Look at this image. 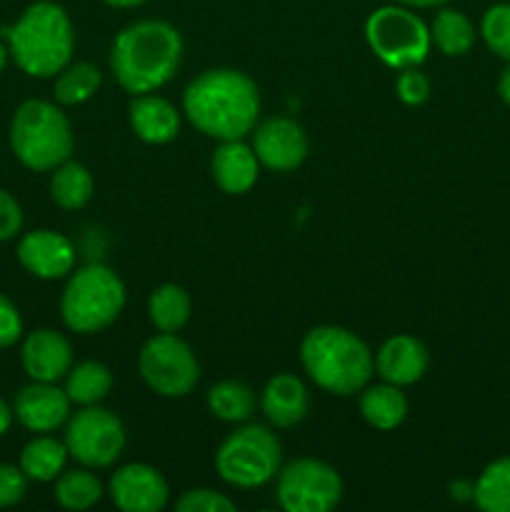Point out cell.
Here are the masks:
<instances>
[{
    "label": "cell",
    "mask_w": 510,
    "mask_h": 512,
    "mask_svg": "<svg viewBox=\"0 0 510 512\" xmlns=\"http://www.w3.org/2000/svg\"><path fill=\"white\" fill-rule=\"evenodd\" d=\"M210 173L223 193L245 195L258 183L260 160L253 145H245L243 140H220L210 158Z\"/></svg>",
    "instance_id": "obj_20"
},
{
    "label": "cell",
    "mask_w": 510,
    "mask_h": 512,
    "mask_svg": "<svg viewBox=\"0 0 510 512\" xmlns=\"http://www.w3.org/2000/svg\"><path fill=\"white\" fill-rule=\"evenodd\" d=\"M365 40L375 58L393 70L420 68L433 48L430 25H425L413 8L398 3L383 5L368 15Z\"/></svg>",
    "instance_id": "obj_8"
},
{
    "label": "cell",
    "mask_w": 510,
    "mask_h": 512,
    "mask_svg": "<svg viewBox=\"0 0 510 512\" xmlns=\"http://www.w3.org/2000/svg\"><path fill=\"white\" fill-rule=\"evenodd\" d=\"M105 493L123 512H160L170 500L168 480L148 463H130L115 470Z\"/></svg>",
    "instance_id": "obj_12"
},
{
    "label": "cell",
    "mask_w": 510,
    "mask_h": 512,
    "mask_svg": "<svg viewBox=\"0 0 510 512\" xmlns=\"http://www.w3.org/2000/svg\"><path fill=\"white\" fill-rule=\"evenodd\" d=\"M208 410L223 423L240 425L255 413V393L240 380H220L208 390Z\"/></svg>",
    "instance_id": "obj_28"
},
{
    "label": "cell",
    "mask_w": 510,
    "mask_h": 512,
    "mask_svg": "<svg viewBox=\"0 0 510 512\" xmlns=\"http://www.w3.org/2000/svg\"><path fill=\"white\" fill-rule=\"evenodd\" d=\"M13 418H15L13 408H10V405L5 403L3 398H0V438H3V435L10 430V425H13Z\"/></svg>",
    "instance_id": "obj_37"
},
{
    "label": "cell",
    "mask_w": 510,
    "mask_h": 512,
    "mask_svg": "<svg viewBox=\"0 0 510 512\" xmlns=\"http://www.w3.org/2000/svg\"><path fill=\"white\" fill-rule=\"evenodd\" d=\"M300 363L308 378L325 393H360L375 373V355L368 343L340 325H315L300 343Z\"/></svg>",
    "instance_id": "obj_4"
},
{
    "label": "cell",
    "mask_w": 510,
    "mask_h": 512,
    "mask_svg": "<svg viewBox=\"0 0 510 512\" xmlns=\"http://www.w3.org/2000/svg\"><path fill=\"white\" fill-rule=\"evenodd\" d=\"M393 3L405 5V8H443L448 0H393Z\"/></svg>",
    "instance_id": "obj_39"
},
{
    "label": "cell",
    "mask_w": 510,
    "mask_h": 512,
    "mask_svg": "<svg viewBox=\"0 0 510 512\" xmlns=\"http://www.w3.org/2000/svg\"><path fill=\"white\" fill-rule=\"evenodd\" d=\"M3 35L10 58L30 78H55L73 60V20L53 0H35Z\"/></svg>",
    "instance_id": "obj_3"
},
{
    "label": "cell",
    "mask_w": 510,
    "mask_h": 512,
    "mask_svg": "<svg viewBox=\"0 0 510 512\" xmlns=\"http://www.w3.org/2000/svg\"><path fill=\"white\" fill-rule=\"evenodd\" d=\"M183 115L208 138L243 140L258 125L260 90L240 70H203L185 88Z\"/></svg>",
    "instance_id": "obj_1"
},
{
    "label": "cell",
    "mask_w": 510,
    "mask_h": 512,
    "mask_svg": "<svg viewBox=\"0 0 510 512\" xmlns=\"http://www.w3.org/2000/svg\"><path fill=\"white\" fill-rule=\"evenodd\" d=\"M20 363H23L25 375L30 380H38V383H58L73 368V345L58 330H33L23 340Z\"/></svg>",
    "instance_id": "obj_16"
},
{
    "label": "cell",
    "mask_w": 510,
    "mask_h": 512,
    "mask_svg": "<svg viewBox=\"0 0 510 512\" xmlns=\"http://www.w3.org/2000/svg\"><path fill=\"white\" fill-rule=\"evenodd\" d=\"M473 503L485 512H510V455L485 465L473 483Z\"/></svg>",
    "instance_id": "obj_30"
},
{
    "label": "cell",
    "mask_w": 510,
    "mask_h": 512,
    "mask_svg": "<svg viewBox=\"0 0 510 512\" xmlns=\"http://www.w3.org/2000/svg\"><path fill=\"white\" fill-rule=\"evenodd\" d=\"M28 493V475L20 465L0 463V508H13Z\"/></svg>",
    "instance_id": "obj_34"
},
{
    "label": "cell",
    "mask_w": 510,
    "mask_h": 512,
    "mask_svg": "<svg viewBox=\"0 0 510 512\" xmlns=\"http://www.w3.org/2000/svg\"><path fill=\"white\" fill-rule=\"evenodd\" d=\"M275 498L285 512H330L343 498V480L325 460L298 458L280 468Z\"/></svg>",
    "instance_id": "obj_11"
},
{
    "label": "cell",
    "mask_w": 510,
    "mask_h": 512,
    "mask_svg": "<svg viewBox=\"0 0 510 512\" xmlns=\"http://www.w3.org/2000/svg\"><path fill=\"white\" fill-rule=\"evenodd\" d=\"M10 148L28 170L53 173L75 148L73 125L63 105L38 98L18 105L10 120Z\"/></svg>",
    "instance_id": "obj_5"
},
{
    "label": "cell",
    "mask_w": 510,
    "mask_h": 512,
    "mask_svg": "<svg viewBox=\"0 0 510 512\" xmlns=\"http://www.w3.org/2000/svg\"><path fill=\"white\" fill-rule=\"evenodd\" d=\"M23 228V208L18 200L0 188V243H8Z\"/></svg>",
    "instance_id": "obj_36"
},
{
    "label": "cell",
    "mask_w": 510,
    "mask_h": 512,
    "mask_svg": "<svg viewBox=\"0 0 510 512\" xmlns=\"http://www.w3.org/2000/svg\"><path fill=\"white\" fill-rule=\"evenodd\" d=\"M125 308V285L113 268L90 263L68 275L60 295V318L70 333L93 335L110 328Z\"/></svg>",
    "instance_id": "obj_6"
},
{
    "label": "cell",
    "mask_w": 510,
    "mask_h": 512,
    "mask_svg": "<svg viewBox=\"0 0 510 512\" xmlns=\"http://www.w3.org/2000/svg\"><path fill=\"white\" fill-rule=\"evenodd\" d=\"M103 3L110 5V8L128 10V8H140V5H145L148 0H103Z\"/></svg>",
    "instance_id": "obj_41"
},
{
    "label": "cell",
    "mask_w": 510,
    "mask_h": 512,
    "mask_svg": "<svg viewBox=\"0 0 510 512\" xmlns=\"http://www.w3.org/2000/svg\"><path fill=\"white\" fill-rule=\"evenodd\" d=\"M183 63V35L168 20H138L115 35L110 70L130 95L155 93Z\"/></svg>",
    "instance_id": "obj_2"
},
{
    "label": "cell",
    "mask_w": 510,
    "mask_h": 512,
    "mask_svg": "<svg viewBox=\"0 0 510 512\" xmlns=\"http://www.w3.org/2000/svg\"><path fill=\"white\" fill-rule=\"evenodd\" d=\"M260 410L273 428H295L310 410V393L293 373H278L260 393Z\"/></svg>",
    "instance_id": "obj_19"
},
{
    "label": "cell",
    "mask_w": 510,
    "mask_h": 512,
    "mask_svg": "<svg viewBox=\"0 0 510 512\" xmlns=\"http://www.w3.org/2000/svg\"><path fill=\"white\" fill-rule=\"evenodd\" d=\"M128 123L135 138L148 145H168L178 138L183 115L170 100L155 93L133 95L128 105Z\"/></svg>",
    "instance_id": "obj_18"
},
{
    "label": "cell",
    "mask_w": 510,
    "mask_h": 512,
    "mask_svg": "<svg viewBox=\"0 0 510 512\" xmlns=\"http://www.w3.org/2000/svg\"><path fill=\"white\" fill-rule=\"evenodd\" d=\"M18 263L33 278L63 280L75 270V248L63 233L40 228L18 240Z\"/></svg>",
    "instance_id": "obj_14"
},
{
    "label": "cell",
    "mask_w": 510,
    "mask_h": 512,
    "mask_svg": "<svg viewBox=\"0 0 510 512\" xmlns=\"http://www.w3.org/2000/svg\"><path fill=\"white\" fill-rule=\"evenodd\" d=\"M138 370L143 383L160 398H185L200 380L193 348L178 333H158L140 348Z\"/></svg>",
    "instance_id": "obj_9"
},
{
    "label": "cell",
    "mask_w": 510,
    "mask_h": 512,
    "mask_svg": "<svg viewBox=\"0 0 510 512\" xmlns=\"http://www.w3.org/2000/svg\"><path fill=\"white\" fill-rule=\"evenodd\" d=\"M395 93H398L400 103L418 108L430 98V80L428 75L420 73V68H405L400 70L398 80H395Z\"/></svg>",
    "instance_id": "obj_33"
},
{
    "label": "cell",
    "mask_w": 510,
    "mask_h": 512,
    "mask_svg": "<svg viewBox=\"0 0 510 512\" xmlns=\"http://www.w3.org/2000/svg\"><path fill=\"white\" fill-rule=\"evenodd\" d=\"M70 405L73 403H70L68 393H65V388H58V383L33 380L18 390L13 413L18 423L30 433H55L60 425L68 423Z\"/></svg>",
    "instance_id": "obj_15"
},
{
    "label": "cell",
    "mask_w": 510,
    "mask_h": 512,
    "mask_svg": "<svg viewBox=\"0 0 510 512\" xmlns=\"http://www.w3.org/2000/svg\"><path fill=\"white\" fill-rule=\"evenodd\" d=\"M23 338V318L10 298L0 293V350L13 348Z\"/></svg>",
    "instance_id": "obj_35"
},
{
    "label": "cell",
    "mask_w": 510,
    "mask_h": 512,
    "mask_svg": "<svg viewBox=\"0 0 510 512\" xmlns=\"http://www.w3.org/2000/svg\"><path fill=\"white\" fill-rule=\"evenodd\" d=\"M428 365V348L413 335H393L375 353V373L380 375V380L398 388H408L423 380Z\"/></svg>",
    "instance_id": "obj_17"
},
{
    "label": "cell",
    "mask_w": 510,
    "mask_h": 512,
    "mask_svg": "<svg viewBox=\"0 0 510 512\" xmlns=\"http://www.w3.org/2000/svg\"><path fill=\"white\" fill-rule=\"evenodd\" d=\"M55 503L65 510L83 512L95 508L103 500L105 488L98 480V475L90 468L63 470L55 478Z\"/></svg>",
    "instance_id": "obj_27"
},
{
    "label": "cell",
    "mask_w": 510,
    "mask_h": 512,
    "mask_svg": "<svg viewBox=\"0 0 510 512\" xmlns=\"http://www.w3.org/2000/svg\"><path fill=\"white\" fill-rule=\"evenodd\" d=\"M450 490H453V498L473 500V483H455Z\"/></svg>",
    "instance_id": "obj_40"
},
{
    "label": "cell",
    "mask_w": 510,
    "mask_h": 512,
    "mask_svg": "<svg viewBox=\"0 0 510 512\" xmlns=\"http://www.w3.org/2000/svg\"><path fill=\"white\" fill-rule=\"evenodd\" d=\"M103 75L93 63H73L70 60L58 75H55V103L63 108L83 105L100 90Z\"/></svg>",
    "instance_id": "obj_29"
},
{
    "label": "cell",
    "mask_w": 510,
    "mask_h": 512,
    "mask_svg": "<svg viewBox=\"0 0 510 512\" xmlns=\"http://www.w3.org/2000/svg\"><path fill=\"white\" fill-rule=\"evenodd\" d=\"M65 448L83 468H110L125 450V425L113 410L85 405L65 423Z\"/></svg>",
    "instance_id": "obj_10"
},
{
    "label": "cell",
    "mask_w": 510,
    "mask_h": 512,
    "mask_svg": "<svg viewBox=\"0 0 510 512\" xmlns=\"http://www.w3.org/2000/svg\"><path fill=\"white\" fill-rule=\"evenodd\" d=\"M250 135L260 165L275 173H290L308 158V135L293 118H268L255 125Z\"/></svg>",
    "instance_id": "obj_13"
},
{
    "label": "cell",
    "mask_w": 510,
    "mask_h": 512,
    "mask_svg": "<svg viewBox=\"0 0 510 512\" xmlns=\"http://www.w3.org/2000/svg\"><path fill=\"white\" fill-rule=\"evenodd\" d=\"M8 58H10V53H8V45H5L3 40H0V73H3V70H5V65H8Z\"/></svg>",
    "instance_id": "obj_42"
},
{
    "label": "cell",
    "mask_w": 510,
    "mask_h": 512,
    "mask_svg": "<svg viewBox=\"0 0 510 512\" xmlns=\"http://www.w3.org/2000/svg\"><path fill=\"white\" fill-rule=\"evenodd\" d=\"M95 180L90 170L78 160H65L50 175V198L63 210H80L90 203Z\"/></svg>",
    "instance_id": "obj_23"
},
{
    "label": "cell",
    "mask_w": 510,
    "mask_h": 512,
    "mask_svg": "<svg viewBox=\"0 0 510 512\" xmlns=\"http://www.w3.org/2000/svg\"><path fill=\"white\" fill-rule=\"evenodd\" d=\"M193 313V300L188 290L175 283L158 285L148 298V318L160 333H178L188 325Z\"/></svg>",
    "instance_id": "obj_25"
},
{
    "label": "cell",
    "mask_w": 510,
    "mask_h": 512,
    "mask_svg": "<svg viewBox=\"0 0 510 512\" xmlns=\"http://www.w3.org/2000/svg\"><path fill=\"white\" fill-rule=\"evenodd\" d=\"M178 512H235V503L223 493H215L210 488H193L185 490L175 500Z\"/></svg>",
    "instance_id": "obj_32"
},
{
    "label": "cell",
    "mask_w": 510,
    "mask_h": 512,
    "mask_svg": "<svg viewBox=\"0 0 510 512\" xmlns=\"http://www.w3.org/2000/svg\"><path fill=\"white\" fill-rule=\"evenodd\" d=\"M113 390V373L100 360H83L73 365L70 373L65 375V393L70 403L80 405H100Z\"/></svg>",
    "instance_id": "obj_24"
},
{
    "label": "cell",
    "mask_w": 510,
    "mask_h": 512,
    "mask_svg": "<svg viewBox=\"0 0 510 512\" xmlns=\"http://www.w3.org/2000/svg\"><path fill=\"white\" fill-rule=\"evenodd\" d=\"M480 35L490 53L510 63V3L490 5L480 20Z\"/></svg>",
    "instance_id": "obj_31"
},
{
    "label": "cell",
    "mask_w": 510,
    "mask_h": 512,
    "mask_svg": "<svg viewBox=\"0 0 510 512\" xmlns=\"http://www.w3.org/2000/svg\"><path fill=\"white\" fill-rule=\"evenodd\" d=\"M358 408L365 423L375 430H395L408 418V398L403 388L390 383L365 385L358 393Z\"/></svg>",
    "instance_id": "obj_21"
},
{
    "label": "cell",
    "mask_w": 510,
    "mask_h": 512,
    "mask_svg": "<svg viewBox=\"0 0 510 512\" xmlns=\"http://www.w3.org/2000/svg\"><path fill=\"white\" fill-rule=\"evenodd\" d=\"M498 95L505 105H510V63L505 65L498 78Z\"/></svg>",
    "instance_id": "obj_38"
},
{
    "label": "cell",
    "mask_w": 510,
    "mask_h": 512,
    "mask_svg": "<svg viewBox=\"0 0 510 512\" xmlns=\"http://www.w3.org/2000/svg\"><path fill=\"white\" fill-rule=\"evenodd\" d=\"M475 25L465 13L455 8H440L430 23V40L448 58H460L475 45Z\"/></svg>",
    "instance_id": "obj_26"
},
{
    "label": "cell",
    "mask_w": 510,
    "mask_h": 512,
    "mask_svg": "<svg viewBox=\"0 0 510 512\" xmlns=\"http://www.w3.org/2000/svg\"><path fill=\"white\" fill-rule=\"evenodd\" d=\"M283 448L268 425L245 423L215 450V470L230 488L255 490L278 478Z\"/></svg>",
    "instance_id": "obj_7"
},
{
    "label": "cell",
    "mask_w": 510,
    "mask_h": 512,
    "mask_svg": "<svg viewBox=\"0 0 510 512\" xmlns=\"http://www.w3.org/2000/svg\"><path fill=\"white\" fill-rule=\"evenodd\" d=\"M70 453L65 440L53 438L50 433H38L23 450H20V470L35 483H53L65 470Z\"/></svg>",
    "instance_id": "obj_22"
}]
</instances>
